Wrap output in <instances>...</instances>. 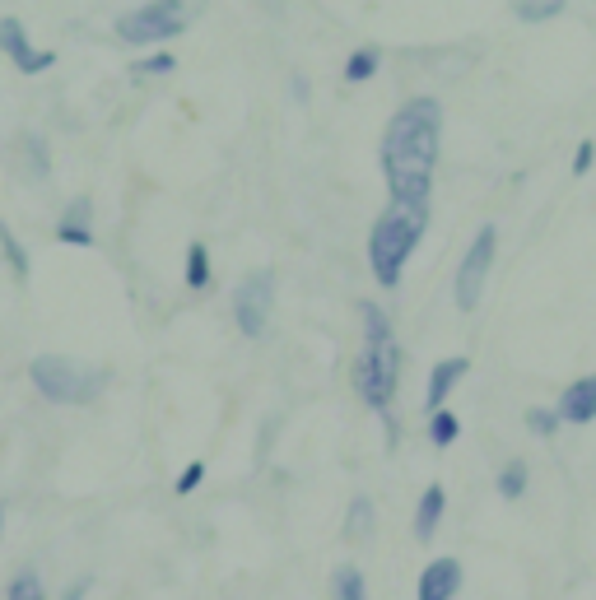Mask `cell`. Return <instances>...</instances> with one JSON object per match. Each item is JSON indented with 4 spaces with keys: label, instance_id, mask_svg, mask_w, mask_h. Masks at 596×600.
Wrapping results in <instances>:
<instances>
[{
    "label": "cell",
    "instance_id": "277c9868",
    "mask_svg": "<svg viewBox=\"0 0 596 600\" xmlns=\"http://www.w3.org/2000/svg\"><path fill=\"white\" fill-rule=\"evenodd\" d=\"M28 377H33V387L47 400H56V405H89V400L103 391V382H108V373H89L80 363L56 359V354H42V359L28 363Z\"/></svg>",
    "mask_w": 596,
    "mask_h": 600
},
{
    "label": "cell",
    "instance_id": "83f0119b",
    "mask_svg": "<svg viewBox=\"0 0 596 600\" xmlns=\"http://www.w3.org/2000/svg\"><path fill=\"white\" fill-rule=\"evenodd\" d=\"M84 596H89V582H75V587H66L61 600H84Z\"/></svg>",
    "mask_w": 596,
    "mask_h": 600
},
{
    "label": "cell",
    "instance_id": "e0dca14e",
    "mask_svg": "<svg viewBox=\"0 0 596 600\" xmlns=\"http://www.w3.org/2000/svg\"><path fill=\"white\" fill-rule=\"evenodd\" d=\"M378 47H359V52L350 56V61H345V80L350 84H364V80H373V75H378Z\"/></svg>",
    "mask_w": 596,
    "mask_h": 600
},
{
    "label": "cell",
    "instance_id": "6da1fadb",
    "mask_svg": "<svg viewBox=\"0 0 596 600\" xmlns=\"http://www.w3.org/2000/svg\"><path fill=\"white\" fill-rule=\"evenodd\" d=\"M438 145H443V103L438 98H410L387 121L378 159L387 191H392V205H429Z\"/></svg>",
    "mask_w": 596,
    "mask_h": 600
},
{
    "label": "cell",
    "instance_id": "484cf974",
    "mask_svg": "<svg viewBox=\"0 0 596 600\" xmlns=\"http://www.w3.org/2000/svg\"><path fill=\"white\" fill-rule=\"evenodd\" d=\"M592 163H596V140H583L578 154H573V177H587L592 173Z\"/></svg>",
    "mask_w": 596,
    "mask_h": 600
},
{
    "label": "cell",
    "instance_id": "5bb4252c",
    "mask_svg": "<svg viewBox=\"0 0 596 600\" xmlns=\"http://www.w3.org/2000/svg\"><path fill=\"white\" fill-rule=\"evenodd\" d=\"M569 10V0H513V14L522 24H550Z\"/></svg>",
    "mask_w": 596,
    "mask_h": 600
},
{
    "label": "cell",
    "instance_id": "30bf717a",
    "mask_svg": "<svg viewBox=\"0 0 596 600\" xmlns=\"http://www.w3.org/2000/svg\"><path fill=\"white\" fill-rule=\"evenodd\" d=\"M457 591H461V563L457 559H434L420 573L415 600H457Z\"/></svg>",
    "mask_w": 596,
    "mask_h": 600
},
{
    "label": "cell",
    "instance_id": "7402d4cb",
    "mask_svg": "<svg viewBox=\"0 0 596 600\" xmlns=\"http://www.w3.org/2000/svg\"><path fill=\"white\" fill-rule=\"evenodd\" d=\"M0 247H5V256H10V270H14V280H28V256L24 247L14 242V233L5 224H0Z\"/></svg>",
    "mask_w": 596,
    "mask_h": 600
},
{
    "label": "cell",
    "instance_id": "cb8c5ba5",
    "mask_svg": "<svg viewBox=\"0 0 596 600\" xmlns=\"http://www.w3.org/2000/svg\"><path fill=\"white\" fill-rule=\"evenodd\" d=\"M173 66L177 61L168 52H154V56H145V61H136V75L140 80H145V75H173Z\"/></svg>",
    "mask_w": 596,
    "mask_h": 600
},
{
    "label": "cell",
    "instance_id": "52a82bcc",
    "mask_svg": "<svg viewBox=\"0 0 596 600\" xmlns=\"http://www.w3.org/2000/svg\"><path fill=\"white\" fill-rule=\"evenodd\" d=\"M271 303H275V275L271 270H252L238 289H233V317H238V331L247 340H257L271 321Z\"/></svg>",
    "mask_w": 596,
    "mask_h": 600
},
{
    "label": "cell",
    "instance_id": "f1b7e54d",
    "mask_svg": "<svg viewBox=\"0 0 596 600\" xmlns=\"http://www.w3.org/2000/svg\"><path fill=\"white\" fill-rule=\"evenodd\" d=\"M0 535H5V507H0Z\"/></svg>",
    "mask_w": 596,
    "mask_h": 600
},
{
    "label": "cell",
    "instance_id": "7a4b0ae2",
    "mask_svg": "<svg viewBox=\"0 0 596 600\" xmlns=\"http://www.w3.org/2000/svg\"><path fill=\"white\" fill-rule=\"evenodd\" d=\"M359 317H364V354L354 363V391L368 410L387 414L396 382H401V349H396L392 321L378 303H359Z\"/></svg>",
    "mask_w": 596,
    "mask_h": 600
},
{
    "label": "cell",
    "instance_id": "d4e9b609",
    "mask_svg": "<svg viewBox=\"0 0 596 600\" xmlns=\"http://www.w3.org/2000/svg\"><path fill=\"white\" fill-rule=\"evenodd\" d=\"M24 145H28V159H33V173H38V177L52 173V159H47V145H42V135H24Z\"/></svg>",
    "mask_w": 596,
    "mask_h": 600
},
{
    "label": "cell",
    "instance_id": "4316f807",
    "mask_svg": "<svg viewBox=\"0 0 596 600\" xmlns=\"http://www.w3.org/2000/svg\"><path fill=\"white\" fill-rule=\"evenodd\" d=\"M201 480H205V466H201V461H191V466L177 475V494H191V489H196Z\"/></svg>",
    "mask_w": 596,
    "mask_h": 600
},
{
    "label": "cell",
    "instance_id": "603a6c76",
    "mask_svg": "<svg viewBox=\"0 0 596 600\" xmlns=\"http://www.w3.org/2000/svg\"><path fill=\"white\" fill-rule=\"evenodd\" d=\"M527 428L536 433V438H555V433H559V414L536 405V410H527Z\"/></svg>",
    "mask_w": 596,
    "mask_h": 600
},
{
    "label": "cell",
    "instance_id": "ffe728a7",
    "mask_svg": "<svg viewBox=\"0 0 596 600\" xmlns=\"http://www.w3.org/2000/svg\"><path fill=\"white\" fill-rule=\"evenodd\" d=\"M210 284V252H205L201 242H191L187 247V289H205Z\"/></svg>",
    "mask_w": 596,
    "mask_h": 600
},
{
    "label": "cell",
    "instance_id": "9a60e30c",
    "mask_svg": "<svg viewBox=\"0 0 596 600\" xmlns=\"http://www.w3.org/2000/svg\"><path fill=\"white\" fill-rule=\"evenodd\" d=\"M331 596H336V600H368L364 573H359L354 563H340L336 573H331Z\"/></svg>",
    "mask_w": 596,
    "mask_h": 600
},
{
    "label": "cell",
    "instance_id": "8fae6325",
    "mask_svg": "<svg viewBox=\"0 0 596 600\" xmlns=\"http://www.w3.org/2000/svg\"><path fill=\"white\" fill-rule=\"evenodd\" d=\"M466 373H471V359H443V363H434V373H429V396H424L429 414L443 410L447 396H452V387H457Z\"/></svg>",
    "mask_w": 596,
    "mask_h": 600
},
{
    "label": "cell",
    "instance_id": "44dd1931",
    "mask_svg": "<svg viewBox=\"0 0 596 600\" xmlns=\"http://www.w3.org/2000/svg\"><path fill=\"white\" fill-rule=\"evenodd\" d=\"M5 600H47L42 596V582H38V573H14V582H10V591H5Z\"/></svg>",
    "mask_w": 596,
    "mask_h": 600
},
{
    "label": "cell",
    "instance_id": "2e32d148",
    "mask_svg": "<svg viewBox=\"0 0 596 600\" xmlns=\"http://www.w3.org/2000/svg\"><path fill=\"white\" fill-rule=\"evenodd\" d=\"M345 535L350 540H364V535H373V498H354L350 503V517H345Z\"/></svg>",
    "mask_w": 596,
    "mask_h": 600
},
{
    "label": "cell",
    "instance_id": "4fadbf2b",
    "mask_svg": "<svg viewBox=\"0 0 596 600\" xmlns=\"http://www.w3.org/2000/svg\"><path fill=\"white\" fill-rule=\"evenodd\" d=\"M443 512H447V489L443 484H429L420 494V507H415V540H434L438 526H443Z\"/></svg>",
    "mask_w": 596,
    "mask_h": 600
},
{
    "label": "cell",
    "instance_id": "8992f818",
    "mask_svg": "<svg viewBox=\"0 0 596 600\" xmlns=\"http://www.w3.org/2000/svg\"><path fill=\"white\" fill-rule=\"evenodd\" d=\"M494 252H499V228L485 224L471 238L466 256H461L457 284H452V289H457V307H461V312H475L480 298H485V280H489V270H494Z\"/></svg>",
    "mask_w": 596,
    "mask_h": 600
},
{
    "label": "cell",
    "instance_id": "ba28073f",
    "mask_svg": "<svg viewBox=\"0 0 596 600\" xmlns=\"http://www.w3.org/2000/svg\"><path fill=\"white\" fill-rule=\"evenodd\" d=\"M0 52L10 56L24 75H42V70L56 61V52H33V42H28V33H24L19 19H0Z\"/></svg>",
    "mask_w": 596,
    "mask_h": 600
},
{
    "label": "cell",
    "instance_id": "5b68a950",
    "mask_svg": "<svg viewBox=\"0 0 596 600\" xmlns=\"http://www.w3.org/2000/svg\"><path fill=\"white\" fill-rule=\"evenodd\" d=\"M187 24H191L187 0H145V5H136V10H126L117 19V38L126 47H154V42L187 33Z\"/></svg>",
    "mask_w": 596,
    "mask_h": 600
},
{
    "label": "cell",
    "instance_id": "3957f363",
    "mask_svg": "<svg viewBox=\"0 0 596 600\" xmlns=\"http://www.w3.org/2000/svg\"><path fill=\"white\" fill-rule=\"evenodd\" d=\"M424 228H429V205H392L373 224V233H368V270H373V280L382 289L401 284V270H406L410 252L420 247Z\"/></svg>",
    "mask_w": 596,
    "mask_h": 600
},
{
    "label": "cell",
    "instance_id": "ac0fdd59",
    "mask_svg": "<svg viewBox=\"0 0 596 600\" xmlns=\"http://www.w3.org/2000/svg\"><path fill=\"white\" fill-rule=\"evenodd\" d=\"M457 433H461V419L452 410H434V414H429V442H434V447H452Z\"/></svg>",
    "mask_w": 596,
    "mask_h": 600
},
{
    "label": "cell",
    "instance_id": "7c38bea8",
    "mask_svg": "<svg viewBox=\"0 0 596 600\" xmlns=\"http://www.w3.org/2000/svg\"><path fill=\"white\" fill-rule=\"evenodd\" d=\"M89 219H94V200L80 196L70 200L66 219H61V228H56V238L66 242V247H94V228H89Z\"/></svg>",
    "mask_w": 596,
    "mask_h": 600
},
{
    "label": "cell",
    "instance_id": "d6986e66",
    "mask_svg": "<svg viewBox=\"0 0 596 600\" xmlns=\"http://www.w3.org/2000/svg\"><path fill=\"white\" fill-rule=\"evenodd\" d=\"M499 494L508 498V503H517V498L527 494V461H508V466L499 470Z\"/></svg>",
    "mask_w": 596,
    "mask_h": 600
},
{
    "label": "cell",
    "instance_id": "9c48e42d",
    "mask_svg": "<svg viewBox=\"0 0 596 600\" xmlns=\"http://www.w3.org/2000/svg\"><path fill=\"white\" fill-rule=\"evenodd\" d=\"M555 414H559V424H592L596 419V373L569 382L555 405Z\"/></svg>",
    "mask_w": 596,
    "mask_h": 600
}]
</instances>
